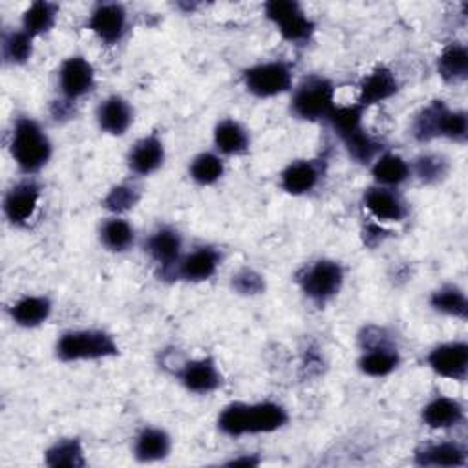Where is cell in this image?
I'll use <instances>...</instances> for the list:
<instances>
[{
  "label": "cell",
  "instance_id": "obj_1",
  "mask_svg": "<svg viewBox=\"0 0 468 468\" xmlns=\"http://www.w3.org/2000/svg\"><path fill=\"white\" fill-rule=\"evenodd\" d=\"M289 422L287 410L272 400L230 402L218 415V428L227 437L272 433Z\"/></svg>",
  "mask_w": 468,
  "mask_h": 468
},
{
  "label": "cell",
  "instance_id": "obj_2",
  "mask_svg": "<svg viewBox=\"0 0 468 468\" xmlns=\"http://www.w3.org/2000/svg\"><path fill=\"white\" fill-rule=\"evenodd\" d=\"M9 152L16 168L29 177L38 174L49 163L53 155V143L37 119L18 115L13 121Z\"/></svg>",
  "mask_w": 468,
  "mask_h": 468
},
{
  "label": "cell",
  "instance_id": "obj_3",
  "mask_svg": "<svg viewBox=\"0 0 468 468\" xmlns=\"http://www.w3.org/2000/svg\"><path fill=\"white\" fill-rule=\"evenodd\" d=\"M119 353L117 340L102 329H69L55 342V355L60 362L104 360Z\"/></svg>",
  "mask_w": 468,
  "mask_h": 468
},
{
  "label": "cell",
  "instance_id": "obj_4",
  "mask_svg": "<svg viewBox=\"0 0 468 468\" xmlns=\"http://www.w3.org/2000/svg\"><path fill=\"white\" fill-rule=\"evenodd\" d=\"M335 106V84L324 75H307L292 88L289 108L300 121H327Z\"/></svg>",
  "mask_w": 468,
  "mask_h": 468
},
{
  "label": "cell",
  "instance_id": "obj_5",
  "mask_svg": "<svg viewBox=\"0 0 468 468\" xmlns=\"http://www.w3.org/2000/svg\"><path fill=\"white\" fill-rule=\"evenodd\" d=\"M346 271L340 261L331 258H318L305 265L298 276V287L307 300L324 305L333 300L344 287Z\"/></svg>",
  "mask_w": 468,
  "mask_h": 468
},
{
  "label": "cell",
  "instance_id": "obj_6",
  "mask_svg": "<svg viewBox=\"0 0 468 468\" xmlns=\"http://www.w3.org/2000/svg\"><path fill=\"white\" fill-rule=\"evenodd\" d=\"M263 13L289 44L305 46L316 31V22L296 0H269L263 4Z\"/></svg>",
  "mask_w": 468,
  "mask_h": 468
},
{
  "label": "cell",
  "instance_id": "obj_7",
  "mask_svg": "<svg viewBox=\"0 0 468 468\" xmlns=\"http://www.w3.org/2000/svg\"><path fill=\"white\" fill-rule=\"evenodd\" d=\"M241 82L256 99H272L292 90V66L287 60H265L243 69Z\"/></svg>",
  "mask_w": 468,
  "mask_h": 468
},
{
  "label": "cell",
  "instance_id": "obj_8",
  "mask_svg": "<svg viewBox=\"0 0 468 468\" xmlns=\"http://www.w3.org/2000/svg\"><path fill=\"white\" fill-rule=\"evenodd\" d=\"M86 27L104 46H117L128 31V11L121 2H97L88 15Z\"/></svg>",
  "mask_w": 468,
  "mask_h": 468
},
{
  "label": "cell",
  "instance_id": "obj_9",
  "mask_svg": "<svg viewBox=\"0 0 468 468\" xmlns=\"http://www.w3.org/2000/svg\"><path fill=\"white\" fill-rule=\"evenodd\" d=\"M40 196H42V188L31 176L13 183L5 190L2 199V210L5 219L13 227L27 225L38 208Z\"/></svg>",
  "mask_w": 468,
  "mask_h": 468
},
{
  "label": "cell",
  "instance_id": "obj_10",
  "mask_svg": "<svg viewBox=\"0 0 468 468\" xmlns=\"http://www.w3.org/2000/svg\"><path fill=\"white\" fill-rule=\"evenodd\" d=\"M57 86L60 97L68 102H75L86 97L95 88V68L82 55H71L60 62Z\"/></svg>",
  "mask_w": 468,
  "mask_h": 468
},
{
  "label": "cell",
  "instance_id": "obj_11",
  "mask_svg": "<svg viewBox=\"0 0 468 468\" xmlns=\"http://www.w3.org/2000/svg\"><path fill=\"white\" fill-rule=\"evenodd\" d=\"M426 362L435 375L463 382L468 375V344L464 340L437 344L430 349Z\"/></svg>",
  "mask_w": 468,
  "mask_h": 468
},
{
  "label": "cell",
  "instance_id": "obj_12",
  "mask_svg": "<svg viewBox=\"0 0 468 468\" xmlns=\"http://www.w3.org/2000/svg\"><path fill=\"white\" fill-rule=\"evenodd\" d=\"M181 386L196 395H208L221 388L223 375L212 356H201L183 362L176 371Z\"/></svg>",
  "mask_w": 468,
  "mask_h": 468
},
{
  "label": "cell",
  "instance_id": "obj_13",
  "mask_svg": "<svg viewBox=\"0 0 468 468\" xmlns=\"http://www.w3.org/2000/svg\"><path fill=\"white\" fill-rule=\"evenodd\" d=\"M362 340H366V344L362 347L356 366L364 375L373 378H382L391 375L399 367L400 353L395 344L380 336H377L375 340L362 336Z\"/></svg>",
  "mask_w": 468,
  "mask_h": 468
},
{
  "label": "cell",
  "instance_id": "obj_14",
  "mask_svg": "<svg viewBox=\"0 0 468 468\" xmlns=\"http://www.w3.org/2000/svg\"><path fill=\"white\" fill-rule=\"evenodd\" d=\"M144 252L161 267L163 274H170L176 263L181 260L183 252V236L177 229L170 225H161L150 232L144 241Z\"/></svg>",
  "mask_w": 468,
  "mask_h": 468
},
{
  "label": "cell",
  "instance_id": "obj_15",
  "mask_svg": "<svg viewBox=\"0 0 468 468\" xmlns=\"http://www.w3.org/2000/svg\"><path fill=\"white\" fill-rule=\"evenodd\" d=\"M221 263V252L212 245H197L190 252L183 254L176 263L172 276L185 282H205L210 280Z\"/></svg>",
  "mask_w": 468,
  "mask_h": 468
},
{
  "label": "cell",
  "instance_id": "obj_16",
  "mask_svg": "<svg viewBox=\"0 0 468 468\" xmlns=\"http://www.w3.org/2000/svg\"><path fill=\"white\" fill-rule=\"evenodd\" d=\"M362 201L366 210L382 223H399L410 212L408 203L397 192V188L373 185L364 192Z\"/></svg>",
  "mask_w": 468,
  "mask_h": 468
},
{
  "label": "cell",
  "instance_id": "obj_17",
  "mask_svg": "<svg viewBox=\"0 0 468 468\" xmlns=\"http://www.w3.org/2000/svg\"><path fill=\"white\" fill-rule=\"evenodd\" d=\"M324 176L320 159H294L280 172V186L291 196H305L313 192Z\"/></svg>",
  "mask_w": 468,
  "mask_h": 468
},
{
  "label": "cell",
  "instance_id": "obj_18",
  "mask_svg": "<svg viewBox=\"0 0 468 468\" xmlns=\"http://www.w3.org/2000/svg\"><path fill=\"white\" fill-rule=\"evenodd\" d=\"M165 159H166V150H165L163 139L157 133H150L137 139L132 144L126 155V165L132 174L144 177L157 172L163 166Z\"/></svg>",
  "mask_w": 468,
  "mask_h": 468
},
{
  "label": "cell",
  "instance_id": "obj_19",
  "mask_svg": "<svg viewBox=\"0 0 468 468\" xmlns=\"http://www.w3.org/2000/svg\"><path fill=\"white\" fill-rule=\"evenodd\" d=\"M95 119L101 132L113 137H121L133 124V108L128 102V99H124L119 93H112L99 102Z\"/></svg>",
  "mask_w": 468,
  "mask_h": 468
},
{
  "label": "cell",
  "instance_id": "obj_20",
  "mask_svg": "<svg viewBox=\"0 0 468 468\" xmlns=\"http://www.w3.org/2000/svg\"><path fill=\"white\" fill-rule=\"evenodd\" d=\"M399 91V79L388 66H377L373 68L358 86V104L367 110L369 106L380 104L388 99H391Z\"/></svg>",
  "mask_w": 468,
  "mask_h": 468
},
{
  "label": "cell",
  "instance_id": "obj_21",
  "mask_svg": "<svg viewBox=\"0 0 468 468\" xmlns=\"http://www.w3.org/2000/svg\"><path fill=\"white\" fill-rule=\"evenodd\" d=\"M468 461L466 448L455 441L430 442L415 450L413 463L424 468H459Z\"/></svg>",
  "mask_w": 468,
  "mask_h": 468
},
{
  "label": "cell",
  "instance_id": "obj_22",
  "mask_svg": "<svg viewBox=\"0 0 468 468\" xmlns=\"http://www.w3.org/2000/svg\"><path fill=\"white\" fill-rule=\"evenodd\" d=\"M212 143L221 157H239L250 150V133L239 121L225 117L214 126Z\"/></svg>",
  "mask_w": 468,
  "mask_h": 468
},
{
  "label": "cell",
  "instance_id": "obj_23",
  "mask_svg": "<svg viewBox=\"0 0 468 468\" xmlns=\"http://www.w3.org/2000/svg\"><path fill=\"white\" fill-rule=\"evenodd\" d=\"M420 419L431 430H450L464 422V406L453 397L437 395L424 404Z\"/></svg>",
  "mask_w": 468,
  "mask_h": 468
},
{
  "label": "cell",
  "instance_id": "obj_24",
  "mask_svg": "<svg viewBox=\"0 0 468 468\" xmlns=\"http://www.w3.org/2000/svg\"><path fill=\"white\" fill-rule=\"evenodd\" d=\"M172 437L165 428L144 426L137 431L132 444V453L139 463H157L170 455Z\"/></svg>",
  "mask_w": 468,
  "mask_h": 468
},
{
  "label": "cell",
  "instance_id": "obj_25",
  "mask_svg": "<svg viewBox=\"0 0 468 468\" xmlns=\"http://www.w3.org/2000/svg\"><path fill=\"white\" fill-rule=\"evenodd\" d=\"M53 302L46 294H24L9 307V316L15 325L24 329L40 327L49 320Z\"/></svg>",
  "mask_w": 468,
  "mask_h": 468
},
{
  "label": "cell",
  "instance_id": "obj_26",
  "mask_svg": "<svg viewBox=\"0 0 468 468\" xmlns=\"http://www.w3.org/2000/svg\"><path fill=\"white\" fill-rule=\"evenodd\" d=\"M371 176H373L375 185L388 186V188H399L411 177V166L402 155L384 150L371 163Z\"/></svg>",
  "mask_w": 468,
  "mask_h": 468
},
{
  "label": "cell",
  "instance_id": "obj_27",
  "mask_svg": "<svg viewBox=\"0 0 468 468\" xmlns=\"http://www.w3.org/2000/svg\"><path fill=\"white\" fill-rule=\"evenodd\" d=\"M439 77L446 84H461L468 79V49L461 42H450L442 48L435 62Z\"/></svg>",
  "mask_w": 468,
  "mask_h": 468
},
{
  "label": "cell",
  "instance_id": "obj_28",
  "mask_svg": "<svg viewBox=\"0 0 468 468\" xmlns=\"http://www.w3.org/2000/svg\"><path fill=\"white\" fill-rule=\"evenodd\" d=\"M86 450L79 437L57 439L44 452V464L49 468H84Z\"/></svg>",
  "mask_w": 468,
  "mask_h": 468
},
{
  "label": "cell",
  "instance_id": "obj_29",
  "mask_svg": "<svg viewBox=\"0 0 468 468\" xmlns=\"http://www.w3.org/2000/svg\"><path fill=\"white\" fill-rule=\"evenodd\" d=\"M448 106L442 101H431L415 115L411 122V135L419 143L442 139V121Z\"/></svg>",
  "mask_w": 468,
  "mask_h": 468
},
{
  "label": "cell",
  "instance_id": "obj_30",
  "mask_svg": "<svg viewBox=\"0 0 468 468\" xmlns=\"http://www.w3.org/2000/svg\"><path fill=\"white\" fill-rule=\"evenodd\" d=\"M58 11H60L58 4L49 2V0H37V2L29 4L26 7V11L22 13L20 27L33 38L42 37L55 27Z\"/></svg>",
  "mask_w": 468,
  "mask_h": 468
},
{
  "label": "cell",
  "instance_id": "obj_31",
  "mask_svg": "<svg viewBox=\"0 0 468 468\" xmlns=\"http://www.w3.org/2000/svg\"><path fill=\"white\" fill-rule=\"evenodd\" d=\"M428 303L435 313H441L444 316H452L463 322L468 318V298L464 291L455 283H444L437 287L430 294Z\"/></svg>",
  "mask_w": 468,
  "mask_h": 468
},
{
  "label": "cell",
  "instance_id": "obj_32",
  "mask_svg": "<svg viewBox=\"0 0 468 468\" xmlns=\"http://www.w3.org/2000/svg\"><path fill=\"white\" fill-rule=\"evenodd\" d=\"M99 239L110 252H126L135 243V229L122 216H110L99 227Z\"/></svg>",
  "mask_w": 468,
  "mask_h": 468
},
{
  "label": "cell",
  "instance_id": "obj_33",
  "mask_svg": "<svg viewBox=\"0 0 468 468\" xmlns=\"http://www.w3.org/2000/svg\"><path fill=\"white\" fill-rule=\"evenodd\" d=\"M340 141L344 143L347 155L360 165H371L384 152L382 141L371 135L364 126L340 137Z\"/></svg>",
  "mask_w": 468,
  "mask_h": 468
},
{
  "label": "cell",
  "instance_id": "obj_34",
  "mask_svg": "<svg viewBox=\"0 0 468 468\" xmlns=\"http://www.w3.org/2000/svg\"><path fill=\"white\" fill-rule=\"evenodd\" d=\"M33 37H29L22 27L7 29L2 33L0 53L7 66H24L33 57Z\"/></svg>",
  "mask_w": 468,
  "mask_h": 468
},
{
  "label": "cell",
  "instance_id": "obj_35",
  "mask_svg": "<svg viewBox=\"0 0 468 468\" xmlns=\"http://www.w3.org/2000/svg\"><path fill=\"white\" fill-rule=\"evenodd\" d=\"M225 174V161L223 157L214 152H199L192 157L188 165V176L190 179L199 186H210L216 185Z\"/></svg>",
  "mask_w": 468,
  "mask_h": 468
},
{
  "label": "cell",
  "instance_id": "obj_36",
  "mask_svg": "<svg viewBox=\"0 0 468 468\" xmlns=\"http://www.w3.org/2000/svg\"><path fill=\"white\" fill-rule=\"evenodd\" d=\"M141 201V190L132 183L113 185L102 197V207L112 216H122L130 212Z\"/></svg>",
  "mask_w": 468,
  "mask_h": 468
},
{
  "label": "cell",
  "instance_id": "obj_37",
  "mask_svg": "<svg viewBox=\"0 0 468 468\" xmlns=\"http://www.w3.org/2000/svg\"><path fill=\"white\" fill-rule=\"evenodd\" d=\"M410 166H411V176H415L424 185L439 183L441 179L446 177L450 168L448 161L439 154H422L415 157V161L410 163Z\"/></svg>",
  "mask_w": 468,
  "mask_h": 468
},
{
  "label": "cell",
  "instance_id": "obj_38",
  "mask_svg": "<svg viewBox=\"0 0 468 468\" xmlns=\"http://www.w3.org/2000/svg\"><path fill=\"white\" fill-rule=\"evenodd\" d=\"M362 117H364V108L358 102H355L346 106H335V110L331 112L325 122H329V126L338 137H344L349 132L362 126Z\"/></svg>",
  "mask_w": 468,
  "mask_h": 468
},
{
  "label": "cell",
  "instance_id": "obj_39",
  "mask_svg": "<svg viewBox=\"0 0 468 468\" xmlns=\"http://www.w3.org/2000/svg\"><path fill=\"white\" fill-rule=\"evenodd\" d=\"M468 137V115L464 110L448 108L442 121V139L464 144Z\"/></svg>",
  "mask_w": 468,
  "mask_h": 468
},
{
  "label": "cell",
  "instance_id": "obj_40",
  "mask_svg": "<svg viewBox=\"0 0 468 468\" xmlns=\"http://www.w3.org/2000/svg\"><path fill=\"white\" fill-rule=\"evenodd\" d=\"M230 285L238 294H243V296H254L265 291L263 276L249 267H243L236 274H232Z\"/></svg>",
  "mask_w": 468,
  "mask_h": 468
},
{
  "label": "cell",
  "instance_id": "obj_41",
  "mask_svg": "<svg viewBox=\"0 0 468 468\" xmlns=\"http://www.w3.org/2000/svg\"><path fill=\"white\" fill-rule=\"evenodd\" d=\"M260 463H261V459H260L258 453H245V455H239V457H232V459L225 461L223 464L225 466H249V468H252V466H258Z\"/></svg>",
  "mask_w": 468,
  "mask_h": 468
}]
</instances>
